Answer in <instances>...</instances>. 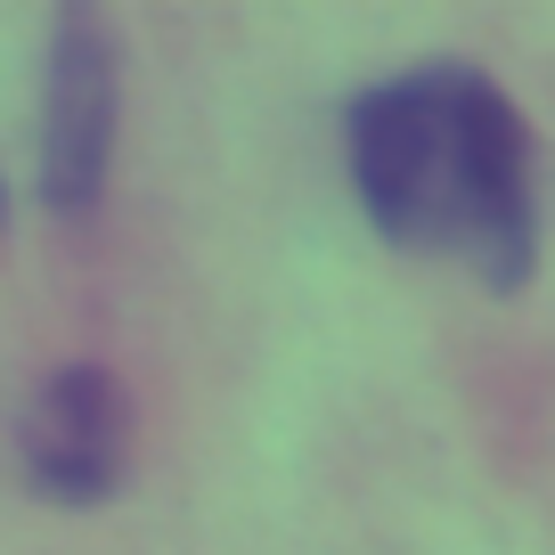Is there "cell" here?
<instances>
[{
  "label": "cell",
  "mask_w": 555,
  "mask_h": 555,
  "mask_svg": "<svg viewBox=\"0 0 555 555\" xmlns=\"http://www.w3.org/2000/svg\"><path fill=\"white\" fill-rule=\"evenodd\" d=\"M351 189L392 245L466 254L499 295L539 261L531 139L474 66H416L351 99Z\"/></svg>",
  "instance_id": "obj_1"
},
{
  "label": "cell",
  "mask_w": 555,
  "mask_h": 555,
  "mask_svg": "<svg viewBox=\"0 0 555 555\" xmlns=\"http://www.w3.org/2000/svg\"><path fill=\"white\" fill-rule=\"evenodd\" d=\"M115 156V41L90 17H57L41 90V196L50 212H90Z\"/></svg>",
  "instance_id": "obj_2"
},
{
  "label": "cell",
  "mask_w": 555,
  "mask_h": 555,
  "mask_svg": "<svg viewBox=\"0 0 555 555\" xmlns=\"http://www.w3.org/2000/svg\"><path fill=\"white\" fill-rule=\"evenodd\" d=\"M122 457H131V400L106 367L74 360L25 409V474H34L41 499L57 506H99L122 482Z\"/></svg>",
  "instance_id": "obj_3"
},
{
  "label": "cell",
  "mask_w": 555,
  "mask_h": 555,
  "mask_svg": "<svg viewBox=\"0 0 555 555\" xmlns=\"http://www.w3.org/2000/svg\"><path fill=\"white\" fill-rule=\"evenodd\" d=\"M0 221H9V196H0Z\"/></svg>",
  "instance_id": "obj_4"
}]
</instances>
